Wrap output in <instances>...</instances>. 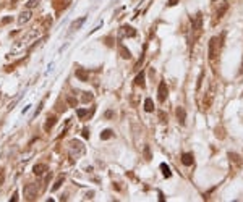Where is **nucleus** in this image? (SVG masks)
Returning a JSON list of instances; mask_svg holds the SVG:
<instances>
[{"mask_svg":"<svg viewBox=\"0 0 243 202\" xmlns=\"http://www.w3.org/2000/svg\"><path fill=\"white\" fill-rule=\"evenodd\" d=\"M201 31H203V15L198 11L196 16H194L193 21H191V33H193V37H191V45H193L194 42L200 39Z\"/></svg>","mask_w":243,"mask_h":202,"instance_id":"f257e3e1","label":"nucleus"},{"mask_svg":"<svg viewBox=\"0 0 243 202\" xmlns=\"http://www.w3.org/2000/svg\"><path fill=\"white\" fill-rule=\"evenodd\" d=\"M221 47H222V37H211L209 41V60L214 62L217 58L219 52H221Z\"/></svg>","mask_w":243,"mask_h":202,"instance_id":"f03ea898","label":"nucleus"},{"mask_svg":"<svg viewBox=\"0 0 243 202\" xmlns=\"http://www.w3.org/2000/svg\"><path fill=\"white\" fill-rule=\"evenodd\" d=\"M229 10V2L227 0H224V2L219 5V8L216 10V13H214V19H212V25H216V23H219L222 19V16L225 15V11Z\"/></svg>","mask_w":243,"mask_h":202,"instance_id":"7ed1b4c3","label":"nucleus"},{"mask_svg":"<svg viewBox=\"0 0 243 202\" xmlns=\"http://www.w3.org/2000/svg\"><path fill=\"white\" fill-rule=\"evenodd\" d=\"M23 194H25L26 201H33L37 196V184H26L23 188Z\"/></svg>","mask_w":243,"mask_h":202,"instance_id":"20e7f679","label":"nucleus"},{"mask_svg":"<svg viewBox=\"0 0 243 202\" xmlns=\"http://www.w3.org/2000/svg\"><path fill=\"white\" fill-rule=\"evenodd\" d=\"M167 96H169V91H167V86L164 81H161V84H159V91H157V97H159V102H162L164 104Z\"/></svg>","mask_w":243,"mask_h":202,"instance_id":"39448f33","label":"nucleus"},{"mask_svg":"<svg viewBox=\"0 0 243 202\" xmlns=\"http://www.w3.org/2000/svg\"><path fill=\"white\" fill-rule=\"evenodd\" d=\"M175 115H177V120L180 121V125H185V121H186V112H185V108H183V107H177Z\"/></svg>","mask_w":243,"mask_h":202,"instance_id":"423d86ee","label":"nucleus"},{"mask_svg":"<svg viewBox=\"0 0 243 202\" xmlns=\"http://www.w3.org/2000/svg\"><path fill=\"white\" fill-rule=\"evenodd\" d=\"M193 162H194V157H193V154H190V152H185V154H182V163H183V165H186V167H190V165H193Z\"/></svg>","mask_w":243,"mask_h":202,"instance_id":"0eeeda50","label":"nucleus"},{"mask_svg":"<svg viewBox=\"0 0 243 202\" xmlns=\"http://www.w3.org/2000/svg\"><path fill=\"white\" fill-rule=\"evenodd\" d=\"M33 172H34V175L41 176V175H44V173L47 172V165H44V163H37V165H34Z\"/></svg>","mask_w":243,"mask_h":202,"instance_id":"6e6552de","label":"nucleus"},{"mask_svg":"<svg viewBox=\"0 0 243 202\" xmlns=\"http://www.w3.org/2000/svg\"><path fill=\"white\" fill-rule=\"evenodd\" d=\"M135 84L139 88H144V71H139V74L135 78Z\"/></svg>","mask_w":243,"mask_h":202,"instance_id":"1a4fd4ad","label":"nucleus"},{"mask_svg":"<svg viewBox=\"0 0 243 202\" xmlns=\"http://www.w3.org/2000/svg\"><path fill=\"white\" fill-rule=\"evenodd\" d=\"M29 19H31V11H25V13L19 15L18 23H19V25H25V23H28Z\"/></svg>","mask_w":243,"mask_h":202,"instance_id":"9d476101","label":"nucleus"},{"mask_svg":"<svg viewBox=\"0 0 243 202\" xmlns=\"http://www.w3.org/2000/svg\"><path fill=\"white\" fill-rule=\"evenodd\" d=\"M55 123H57V118H55V117H49V118H47V121H46V125H44V129H46V131L52 129V126Z\"/></svg>","mask_w":243,"mask_h":202,"instance_id":"9b49d317","label":"nucleus"},{"mask_svg":"<svg viewBox=\"0 0 243 202\" xmlns=\"http://www.w3.org/2000/svg\"><path fill=\"white\" fill-rule=\"evenodd\" d=\"M122 29H123V34H125L126 37H135V36H136V31H135L131 26H123Z\"/></svg>","mask_w":243,"mask_h":202,"instance_id":"f8f14e48","label":"nucleus"},{"mask_svg":"<svg viewBox=\"0 0 243 202\" xmlns=\"http://www.w3.org/2000/svg\"><path fill=\"white\" fill-rule=\"evenodd\" d=\"M75 74H76V78L79 79V81H87V71H84L83 68H78Z\"/></svg>","mask_w":243,"mask_h":202,"instance_id":"ddd939ff","label":"nucleus"},{"mask_svg":"<svg viewBox=\"0 0 243 202\" xmlns=\"http://www.w3.org/2000/svg\"><path fill=\"white\" fill-rule=\"evenodd\" d=\"M229 158H230V160L233 162L235 165H237V167H240V165H242V158H240V155H238V154H235V152H230V154H229Z\"/></svg>","mask_w":243,"mask_h":202,"instance_id":"4468645a","label":"nucleus"},{"mask_svg":"<svg viewBox=\"0 0 243 202\" xmlns=\"http://www.w3.org/2000/svg\"><path fill=\"white\" fill-rule=\"evenodd\" d=\"M84 16H81V18H78L76 19V21H73V23H71V31H76V29H79V27H81V25H83V23H84Z\"/></svg>","mask_w":243,"mask_h":202,"instance_id":"2eb2a0df","label":"nucleus"},{"mask_svg":"<svg viewBox=\"0 0 243 202\" xmlns=\"http://www.w3.org/2000/svg\"><path fill=\"white\" fill-rule=\"evenodd\" d=\"M118 50H120V55H122V57L123 58H126V60H128V58L131 57V55H130V50L128 49H125V45H118Z\"/></svg>","mask_w":243,"mask_h":202,"instance_id":"dca6fc26","label":"nucleus"},{"mask_svg":"<svg viewBox=\"0 0 243 202\" xmlns=\"http://www.w3.org/2000/svg\"><path fill=\"white\" fill-rule=\"evenodd\" d=\"M161 170H162V175H164L165 178H170V176H172V172H170L169 165H165V163H161Z\"/></svg>","mask_w":243,"mask_h":202,"instance_id":"f3484780","label":"nucleus"},{"mask_svg":"<svg viewBox=\"0 0 243 202\" xmlns=\"http://www.w3.org/2000/svg\"><path fill=\"white\" fill-rule=\"evenodd\" d=\"M144 110H146V112H153V110H154L153 99H146V100H144Z\"/></svg>","mask_w":243,"mask_h":202,"instance_id":"a211bd4d","label":"nucleus"},{"mask_svg":"<svg viewBox=\"0 0 243 202\" xmlns=\"http://www.w3.org/2000/svg\"><path fill=\"white\" fill-rule=\"evenodd\" d=\"M112 136H114V131H112V129H104V131H102V134H101V139H102V141H107V139H110Z\"/></svg>","mask_w":243,"mask_h":202,"instance_id":"6ab92c4d","label":"nucleus"},{"mask_svg":"<svg viewBox=\"0 0 243 202\" xmlns=\"http://www.w3.org/2000/svg\"><path fill=\"white\" fill-rule=\"evenodd\" d=\"M63 181H65V176H63V175H62V176H58V180L55 181V184L52 186V191H57V189L60 188V184L63 183Z\"/></svg>","mask_w":243,"mask_h":202,"instance_id":"aec40b11","label":"nucleus"},{"mask_svg":"<svg viewBox=\"0 0 243 202\" xmlns=\"http://www.w3.org/2000/svg\"><path fill=\"white\" fill-rule=\"evenodd\" d=\"M39 3H41V0H28L26 7H28V8H34V7H37Z\"/></svg>","mask_w":243,"mask_h":202,"instance_id":"412c9836","label":"nucleus"},{"mask_svg":"<svg viewBox=\"0 0 243 202\" xmlns=\"http://www.w3.org/2000/svg\"><path fill=\"white\" fill-rule=\"evenodd\" d=\"M144 158H146V160H151V158H153L151 150H149V146H144Z\"/></svg>","mask_w":243,"mask_h":202,"instance_id":"4be33fe9","label":"nucleus"},{"mask_svg":"<svg viewBox=\"0 0 243 202\" xmlns=\"http://www.w3.org/2000/svg\"><path fill=\"white\" fill-rule=\"evenodd\" d=\"M93 100V94L91 92H84L83 94V102H91Z\"/></svg>","mask_w":243,"mask_h":202,"instance_id":"5701e85b","label":"nucleus"},{"mask_svg":"<svg viewBox=\"0 0 243 202\" xmlns=\"http://www.w3.org/2000/svg\"><path fill=\"white\" fill-rule=\"evenodd\" d=\"M76 113H78V117H79V118H83V117H84V115L87 113V110H86V108H78V112H76Z\"/></svg>","mask_w":243,"mask_h":202,"instance_id":"b1692460","label":"nucleus"},{"mask_svg":"<svg viewBox=\"0 0 243 202\" xmlns=\"http://www.w3.org/2000/svg\"><path fill=\"white\" fill-rule=\"evenodd\" d=\"M68 104H70L71 107H75V105H76V99H73V97H68Z\"/></svg>","mask_w":243,"mask_h":202,"instance_id":"393cba45","label":"nucleus"},{"mask_svg":"<svg viewBox=\"0 0 243 202\" xmlns=\"http://www.w3.org/2000/svg\"><path fill=\"white\" fill-rule=\"evenodd\" d=\"M83 137H89V129H87V128L83 129Z\"/></svg>","mask_w":243,"mask_h":202,"instance_id":"a878e982","label":"nucleus"},{"mask_svg":"<svg viewBox=\"0 0 243 202\" xmlns=\"http://www.w3.org/2000/svg\"><path fill=\"white\" fill-rule=\"evenodd\" d=\"M177 3H178V0H169V5H170V7L177 5Z\"/></svg>","mask_w":243,"mask_h":202,"instance_id":"bb28decb","label":"nucleus"},{"mask_svg":"<svg viewBox=\"0 0 243 202\" xmlns=\"http://www.w3.org/2000/svg\"><path fill=\"white\" fill-rule=\"evenodd\" d=\"M16 201H18V192H15L13 197H11V202H16Z\"/></svg>","mask_w":243,"mask_h":202,"instance_id":"cd10ccee","label":"nucleus"},{"mask_svg":"<svg viewBox=\"0 0 243 202\" xmlns=\"http://www.w3.org/2000/svg\"><path fill=\"white\" fill-rule=\"evenodd\" d=\"M18 2H19V0H11V3H13V5H16Z\"/></svg>","mask_w":243,"mask_h":202,"instance_id":"c85d7f7f","label":"nucleus"},{"mask_svg":"<svg viewBox=\"0 0 243 202\" xmlns=\"http://www.w3.org/2000/svg\"><path fill=\"white\" fill-rule=\"evenodd\" d=\"M212 2H217V0H212Z\"/></svg>","mask_w":243,"mask_h":202,"instance_id":"c756f323","label":"nucleus"}]
</instances>
